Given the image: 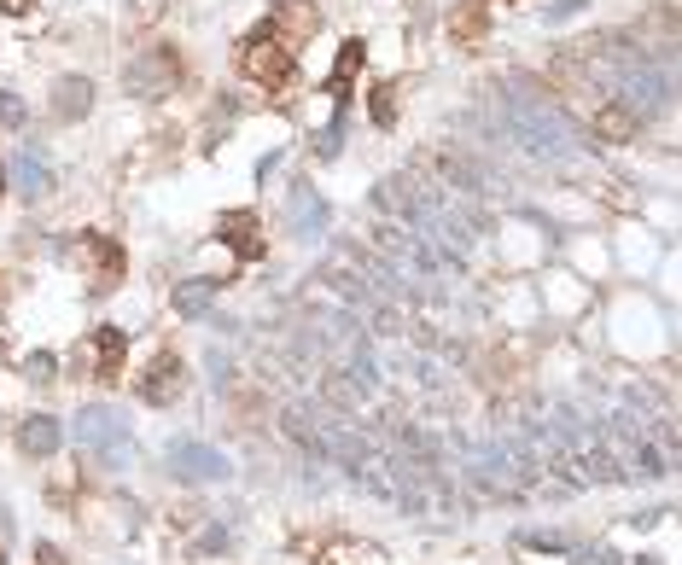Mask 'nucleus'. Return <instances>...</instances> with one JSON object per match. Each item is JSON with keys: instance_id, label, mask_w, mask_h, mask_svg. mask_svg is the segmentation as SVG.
<instances>
[{"instance_id": "nucleus-22", "label": "nucleus", "mask_w": 682, "mask_h": 565, "mask_svg": "<svg viewBox=\"0 0 682 565\" xmlns=\"http://www.w3.org/2000/svg\"><path fill=\"white\" fill-rule=\"evenodd\" d=\"M583 12V0H554V6H548V24H560V18H578Z\"/></svg>"}, {"instance_id": "nucleus-21", "label": "nucleus", "mask_w": 682, "mask_h": 565, "mask_svg": "<svg viewBox=\"0 0 682 565\" xmlns=\"http://www.w3.org/2000/svg\"><path fill=\"white\" fill-rule=\"evenodd\" d=\"M525 548H543V554H566V542H560V536H543V531L525 536Z\"/></svg>"}, {"instance_id": "nucleus-1", "label": "nucleus", "mask_w": 682, "mask_h": 565, "mask_svg": "<svg viewBox=\"0 0 682 565\" xmlns=\"http://www.w3.org/2000/svg\"><path fill=\"white\" fill-rule=\"evenodd\" d=\"M502 117H508V134L525 146V152H537V158H572L578 152V134H572V123H566V111L548 100V94H537L531 88V76H513L508 94H502Z\"/></svg>"}, {"instance_id": "nucleus-3", "label": "nucleus", "mask_w": 682, "mask_h": 565, "mask_svg": "<svg viewBox=\"0 0 682 565\" xmlns=\"http://www.w3.org/2000/svg\"><path fill=\"white\" fill-rule=\"evenodd\" d=\"M239 70L251 82H263V88H286L298 76V47L274 30V24H257V30L245 35V47H239Z\"/></svg>"}, {"instance_id": "nucleus-11", "label": "nucleus", "mask_w": 682, "mask_h": 565, "mask_svg": "<svg viewBox=\"0 0 682 565\" xmlns=\"http://www.w3.org/2000/svg\"><path fill=\"white\" fill-rule=\"evenodd\" d=\"M94 362H100V373L94 379H123V356H129V333L123 327H94Z\"/></svg>"}, {"instance_id": "nucleus-16", "label": "nucleus", "mask_w": 682, "mask_h": 565, "mask_svg": "<svg viewBox=\"0 0 682 565\" xmlns=\"http://www.w3.org/2000/svg\"><path fill=\"white\" fill-rule=\"evenodd\" d=\"M222 298V280H210V274H199V280H181L175 286V315H187V321H199V315H210V303Z\"/></svg>"}, {"instance_id": "nucleus-19", "label": "nucleus", "mask_w": 682, "mask_h": 565, "mask_svg": "<svg viewBox=\"0 0 682 565\" xmlns=\"http://www.w3.org/2000/svg\"><path fill=\"white\" fill-rule=\"evenodd\" d=\"M24 373H30L35 385H47V379H59V362H53V356H47V350H35L30 362H24Z\"/></svg>"}, {"instance_id": "nucleus-6", "label": "nucleus", "mask_w": 682, "mask_h": 565, "mask_svg": "<svg viewBox=\"0 0 682 565\" xmlns=\"http://www.w3.org/2000/svg\"><path fill=\"white\" fill-rule=\"evenodd\" d=\"M216 239L234 251L239 263H263V257H269V233L257 222V210H228V216L216 222Z\"/></svg>"}, {"instance_id": "nucleus-8", "label": "nucleus", "mask_w": 682, "mask_h": 565, "mask_svg": "<svg viewBox=\"0 0 682 565\" xmlns=\"http://www.w3.org/2000/svg\"><path fill=\"white\" fill-rule=\"evenodd\" d=\"M286 228L298 233V239H315V233L327 228V199H321L309 181H298V187L286 193Z\"/></svg>"}, {"instance_id": "nucleus-18", "label": "nucleus", "mask_w": 682, "mask_h": 565, "mask_svg": "<svg viewBox=\"0 0 682 565\" xmlns=\"http://www.w3.org/2000/svg\"><path fill=\"white\" fill-rule=\"evenodd\" d=\"M24 117H30V105L18 100V94H6V88H0V123H6V129H24Z\"/></svg>"}, {"instance_id": "nucleus-15", "label": "nucleus", "mask_w": 682, "mask_h": 565, "mask_svg": "<svg viewBox=\"0 0 682 565\" xmlns=\"http://www.w3.org/2000/svg\"><path fill=\"white\" fill-rule=\"evenodd\" d=\"M6 175H12V187H18V193H24V199H47V193H53V169L41 164V158H35V152H18V158H12V169H6Z\"/></svg>"}, {"instance_id": "nucleus-14", "label": "nucleus", "mask_w": 682, "mask_h": 565, "mask_svg": "<svg viewBox=\"0 0 682 565\" xmlns=\"http://www.w3.org/2000/svg\"><path fill=\"white\" fill-rule=\"evenodd\" d=\"M18 443H24V455H35V461H47V455H59V443H65V432H59V420H53V414H30V420L18 426Z\"/></svg>"}, {"instance_id": "nucleus-20", "label": "nucleus", "mask_w": 682, "mask_h": 565, "mask_svg": "<svg viewBox=\"0 0 682 565\" xmlns=\"http://www.w3.org/2000/svg\"><path fill=\"white\" fill-rule=\"evenodd\" d=\"M391 94H397V88H379L374 94V123H391V117H397V100H391Z\"/></svg>"}, {"instance_id": "nucleus-25", "label": "nucleus", "mask_w": 682, "mask_h": 565, "mask_svg": "<svg viewBox=\"0 0 682 565\" xmlns=\"http://www.w3.org/2000/svg\"><path fill=\"white\" fill-rule=\"evenodd\" d=\"M315 565H333V560H315Z\"/></svg>"}, {"instance_id": "nucleus-12", "label": "nucleus", "mask_w": 682, "mask_h": 565, "mask_svg": "<svg viewBox=\"0 0 682 565\" xmlns=\"http://www.w3.org/2000/svg\"><path fill=\"white\" fill-rule=\"evenodd\" d=\"M269 24H274V30H280V35H286L292 47H298L304 35H315V30H321V6H315V0H286V6L274 12Z\"/></svg>"}, {"instance_id": "nucleus-9", "label": "nucleus", "mask_w": 682, "mask_h": 565, "mask_svg": "<svg viewBox=\"0 0 682 565\" xmlns=\"http://www.w3.org/2000/svg\"><path fill=\"white\" fill-rule=\"evenodd\" d=\"M82 251L100 263V274H94V292H111V286L123 280V263H129V257H123V245H117V239H105V233H82Z\"/></svg>"}, {"instance_id": "nucleus-4", "label": "nucleus", "mask_w": 682, "mask_h": 565, "mask_svg": "<svg viewBox=\"0 0 682 565\" xmlns=\"http://www.w3.org/2000/svg\"><path fill=\"white\" fill-rule=\"evenodd\" d=\"M175 82H181V53L175 47H140L123 70V88L140 94V100H164Z\"/></svg>"}, {"instance_id": "nucleus-5", "label": "nucleus", "mask_w": 682, "mask_h": 565, "mask_svg": "<svg viewBox=\"0 0 682 565\" xmlns=\"http://www.w3.org/2000/svg\"><path fill=\"white\" fill-rule=\"evenodd\" d=\"M170 466H175V478H187V484H228V472H234L222 449H210V443H193V437L170 443Z\"/></svg>"}, {"instance_id": "nucleus-17", "label": "nucleus", "mask_w": 682, "mask_h": 565, "mask_svg": "<svg viewBox=\"0 0 682 565\" xmlns=\"http://www.w3.org/2000/svg\"><path fill=\"white\" fill-rule=\"evenodd\" d=\"M356 70H362V41H344V53H339V65H333V76H327V94L333 100H350V82H356Z\"/></svg>"}, {"instance_id": "nucleus-13", "label": "nucleus", "mask_w": 682, "mask_h": 565, "mask_svg": "<svg viewBox=\"0 0 682 565\" xmlns=\"http://www.w3.org/2000/svg\"><path fill=\"white\" fill-rule=\"evenodd\" d=\"M88 105H94V82H88V76H59V88H53V117H59V123H76V117H88Z\"/></svg>"}, {"instance_id": "nucleus-7", "label": "nucleus", "mask_w": 682, "mask_h": 565, "mask_svg": "<svg viewBox=\"0 0 682 565\" xmlns=\"http://www.w3.org/2000/svg\"><path fill=\"white\" fill-rule=\"evenodd\" d=\"M181 385H187V367H181V356H170V350H164V356H158V362H152V367L135 379V397L152 402V408H164V402L181 397Z\"/></svg>"}, {"instance_id": "nucleus-23", "label": "nucleus", "mask_w": 682, "mask_h": 565, "mask_svg": "<svg viewBox=\"0 0 682 565\" xmlns=\"http://www.w3.org/2000/svg\"><path fill=\"white\" fill-rule=\"evenodd\" d=\"M35 560H41V565H70L65 554H59V548H53V542H35Z\"/></svg>"}, {"instance_id": "nucleus-10", "label": "nucleus", "mask_w": 682, "mask_h": 565, "mask_svg": "<svg viewBox=\"0 0 682 565\" xmlns=\"http://www.w3.org/2000/svg\"><path fill=\"white\" fill-rule=\"evenodd\" d=\"M636 134H642V117H636L624 100H607L601 111H595V140H613V146H624V140H636Z\"/></svg>"}, {"instance_id": "nucleus-2", "label": "nucleus", "mask_w": 682, "mask_h": 565, "mask_svg": "<svg viewBox=\"0 0 682 565\" xmlns=\"http://www.w3.org/2000/svg\"><path fill=\"white\" fill-rule=\"evenodd\" d=\"M76 449H88L105 472H123V466H135V437H129V420L117 414V408H82L76 414Z\"/></svg>"}, {"instance_id": "nucleus-24", "label": "nucleus", "mask_w": 682, "mask_h": 565, "mask_svg": "<svg viewBox=\"0 0 682 565\" xmlns=\"http://www.w3.org/2000/svg\"><path fill=\"white\" fill-rule=\"evenodd\" d=\"M35 0H0V12H30Z\"/></svg>"}]
</instances>
